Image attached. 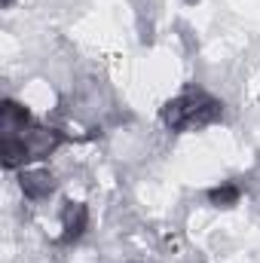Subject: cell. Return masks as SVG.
<instances>
[{
  "mask_svg": "<svg viewBox=\"0 0 260 263\" xmlns=\"http://www.w3.org/2000/svg\"><path fill=\"white\" fill-rule=\"evenodd\" d=\"M220 117H224L220 98H214V95H208L205 89H196V86H187L184 92L169 98L159 110L162 126L169 132H175V135L208 129V126L220 123Z\"/></svg>",
  "mask_w": 260,
  "mask_h": 263,
  "instance_id": "1",
  "label": "cell"
},
{
  "mask_svg": "<svg viewBox=\"0 0 260 263\" xmlns=\"http://www.w3.org/2000/svg\"><path fill=\"white\" fill-rule=\"evenodd\" d=\"M18 141H22L25 150H28V162H40V159H49V156L65 144V132L34 123L25 135H18Z\"/></svg>",
  "mask_w": 260,
  "mask_h": 263,
  "instance_id": "2",
  "label": "cell"
},
{
  "mask_svg": "<svg viewBox=\"0 0 260 263\" xmlns=\"http://www.w3.org/2000/svg\"><path fill=\"white\" fill-rule=\"evenodd\" d=\"M59 227H62V233H59L62 245L80 242L86 236V230H89V205L67 199L65 205H62V211H59Z\"/></svg>",
  "mask_w": 260,
  "mask_h": 263,
  "instance_id": "3",
  "label": "cell"
},
{
  "mask_svg": "<svg viewBox=\"0 0 260 263\" xmlns=\"http://www.w3.org/2000/svg\"><path fill=\"white\" fill-rule=\"evenodd\" d=\"M18 190L28 202H46L55 193V175L49 168H43V165L22 168L18 172Z\"/></svg>",
  "mask_w": 260,
  "mask_h": 263,
  "instance_id": "4",
  "label": "cell"
},
{
  "mask_svg": "<svg viewBox=\"0 0 260 263\" xmlns=\"http://www.w3.org/2000/svg\"><path fill=\"white\" fill-rule=\"evenodd\" d=\"M31 126H34V117H31V110L22 101L6 98L0 104V138H18V135H25Z\"/></svg>",
  "mask_w": 260,
  "mask_h": 263,
  "instance_id": "5",
  "label": "cell"
},
{
  "mask_svg": "<svg viewBox=\"0 0 260 263\" xmlns=\"http://www.w3.org/2000/svg\"><path fill=\"white\" fill-rule=\"evenodd\" d=\"M208 205L211 208H233V205H239V199H242V187L239 184H233V181H220V184H214L208 193Z\"/></svg>",
  "mask_w": 260,
  "mask_h": 263,
  "instance_id": "6",
  "label": "cell"
},
{
  "mask_svg": "<svg viewBox=\"0 0 260 263\" xmlns=\"http://www.w3.org/2000/svg\"><path fill=\"white\" fill-rule=\"evenodd\" d=\"M0 3H3V6H12V0H0Z\"/></svg>",
  "mask_w": 260,
  "mask_h": 263,
  "instance_id": "7",
  "label": "cell"
}]
</instances>
